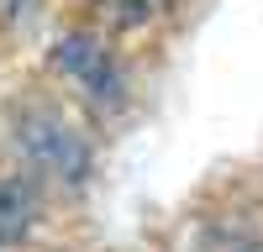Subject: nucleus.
Masks as SVG:
<instances>
[{
    "mask_svg": "<svg viewBox=\"0 0 263 252\" xmlns=\"http://www.w3.org/2000/svg\"><path fill=\"white\" fill-rule=\"evenodd\" d=\"M11 137H16V153L58 189H79L95 174V153L84 142V132L53 105H21L11 121Z\"/></svg>",
    "mask_w": 263,
    "mask_h": 252,
    "instance_id": "f257e3e1",
    "label": "nucleus"
},
{
    "mask_svg": "<svg viewBox=\"0 0 263 252\" xmlns=\"http://www.w3.org/2000/svg\"><path fill=\"white\" fill-rule=\"evenodd\" d=\"M53 69L74 84V90L100 105V111H116L121 95H126V79H121V63L111 58V48L95 37V32H69L53 42Z\"/></svg>",
    "mask_w": 263,
    "mask_h": 252,
    "instance_id": "f03ea898",
    "label": "nucleus"
},
{
    "mask_svg": "<svg viewBox=\"0 0 263 252\" xmlns=\"http://www.w3.org/2000/svg\"><path fill=\"white\" fill-rule=\"evenodd\" d=\"M32 216H37V189L27 179H0V247L27 237Z\"/></svg>",
    "mask_w": 263,
    "mask_h": 252,
    "instance_id": "7ed1b4c3",
    "label": "nucleus"
},
{
    "mask_svg": "<svg viewBox=\"0 0 263 252\" xmlns=\"http://www.w3.org/2000/svg\"><path fill=\"white\" fill-rule=\"evenodd\" d=\"M95 16L105 32H147L168 16V0H95Z\"/></svg>",
    "mask_w": 263,
    "mask_h": 252,
    "instance_id": "20e7f679",
    "label": "nucleus"
},
{
    "mask_svg": "<svg viewBox=\"0 0 263 252\" xmlns=\"http://www.w3.org/2000/svg\"><path fill=\"white\" fill-rule=\"evenodd\" d=\"M227 252H263V242H232Z\"/></svg>",
    "mask_w": 263,
    "mask_h": 252,
    "instance_id": "39448f33",
    "label": "nucleus"
},
{
    "mask_svg": "<svg viewBox=\"0 0 263 252\" xmlns=\"http://www.w3.org/2000/svg\"><path fill=\"white\" fill-rule=\"evenodd\" d=\"M21 6H27V0H6V16H16V11H21Z\"/></svg>",
    "mask_w": 263,
    "mask_h": 252,
    "instance_id": "423d86ee",
    "label": "nucleus"
}]
</instances>
